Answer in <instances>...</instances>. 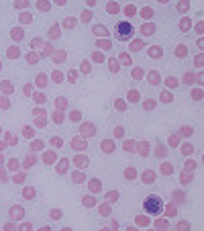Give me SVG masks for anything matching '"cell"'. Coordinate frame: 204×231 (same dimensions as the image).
I'll use <instances>...</instances> for the list:
<instances>
[{"instance_id":"obj_5","label":"cell","mask_w":204,"mask_h":231,"mask_svg":"<svg viewBox=\"0 0 204 231\" xmlns=\"http://www.w3.org/2000/svg\"><path fill=\"white\" fill-rule=\"evenodd\" d=\"M176 53H178V55H186V47H178Z\"/></svg>"},{"instance_id":"obj_3","label":"cell","mask_w":204,"mask_h":231,"mask_svg":"<svg viewBox=\"0 0 204 231\" xmlns=\"http://www.w3.org/2000/svg\"><path fill=\"white\" fill-rule=\"evenodd\" d=\"M10 215H12L14 219H20L23 217V209H20V207H14L12 211H10Z\"/></svg>"},{"instance_id":"obj_1","label":"cell","mask_w":204,"mask_h":231,"mask_svg":"<svg viewBox=\"0 0 204 231\" xmlns=\"http://www.w3.org/2000/svg\"><path fill=\"white\" fill-rule=\"evenodd\" d=\"M143 209L149 213V215H157V213L161 211V198L155 197V194L147 197L145 198V203H143Z\"/></svg>"},{"instance_id":"obj_2","label":"cell","mask_w":204,"mask_h":231,"mask_svg":"<svg viewBox=\"0 0 204 231\" xmlns=\"http://www.w3.org/2000/svg\"><path fill=\"white\" fill-rule=\"evenodd\" d=\"M131 35H133V27H131V23H118V27H116V37L121 41H127L131 39Z\"/></svg>"},{"instance_id":"obj_4","label":"cell","mask_w":204,"mask_h":231,"mask_svg":"<svg viewBox=\"0 0 204 231\" xmlns=\"http://www.w3.org/2000/svg\"><path fill=\"white\" fill-rule=\"evenodd\" d=\"M12 37H14V39H20V37H23V33H20L19 29H14V31H12Z\"/></svg>"}]
</instances>
